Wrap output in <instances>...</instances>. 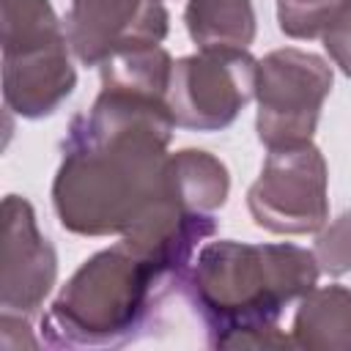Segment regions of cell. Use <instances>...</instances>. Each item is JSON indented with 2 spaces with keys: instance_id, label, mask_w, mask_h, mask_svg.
Listing matches in <instances>:
<instances>
[{
  "instance_id": "9c48e42d",
  "label": "cell",
  "mask_w": 351,
  "mask_h": 351,
  "mask_svg": "<svg viewBox=\"0 0 351 351\" xmlns=\"http://www.w3.org/2000/svg\"><path fill=\"white\" fill-rule=\"evenodd\" d=\"M69 41L3 52V99L22 118L52 115L74 90L77 71L69 60Z\"/></svg>"
},
{
  "instance_id": "ac0fdd59",
  "label": "cell",
  "mask_w": 351,
  "mask_h": 351,
  "mask_svg": "<svg viewBox=\"0 0 351 351\" xmlns=\"http://www.w3.org/2000/svg\"><path fill=\"white\" fill-rule=\"evenodd\" d=\"M291 346H293V337L280 332L277 324H269V326L230 332L214 348H291Z\"/></svg>"
},
{
  "instance_id": "3957f363",
  "label": "cell",
  "mask_w": 351,
  "mask_h": 351,
  "mask_svg": "<svg viewBox=\"0 0 351 351\" xmlns=\"http://www.w3.org/2000/svg\"><path fill=\"white\" fill-rule=\"evenodd\" d=\"M184 285L165 277L123 241L90 255L49 304L41 332L49 346H123L148 326L159 302Z\"/></svg>"
},
{
  "instance_id": "30bf717a",
  "label": "cell",
  "mask_w": 351,
  "mask_h": 351,
  "mask_svg": "<svg viewBox=\"0 0 351 351\" xmlns=\"http://www.w3.org/2000/svg\"><path fill=\"white\" fill-rule=\"evenodd\" d=\"M293 346L307 351H351V288L315 285L296 307Z\"/></svg>"
},
{
  "instance_id": "9a60e30c",
  "label": "cell",
  "mask_w": 351,
  "mask_h": 351,
  "mask_svg": "<svg viewBox=\"0 0 351 351\" xmlns=\"http://www.w3.org/2000/svg\"><path fill=\"white\" fill-rule=\"evenodd\" d=\"M343 0H277V25L288 38H321Z\"/></svg>"
},
{
  "instance_id": "277c9868",
  "label": "cell",
  "mask_w": 351,
  "mask_h": 351,
  "mask_svg": "<svg viewBox=\"0 0 351 351\" xmlns=\"http://www.w3.org/2000/svg\"><path fill=\"white\" fill-rule=\"evenodd\" d=\"M332 66L307 49L282 47L258 60L255 132L266 148L313 143L321 107L332 90Z\"/></svg>"
},
{
  "instance_id": "e0dca14e",
  "label": "cell",
  "mask_w": 351,
  "mask_h": 351,
  "mask_svg": "<svg viewBox=\"0 0 351 351\" xmlns=\"http://www.w3.org/2000/svg\"><path fill=\"white\" fill-rule=\"evenodd\" d=\"M321 41H324V49L329 52L332 63L346 77H351V0H343L335 22L326 27Z\"/></svg>"
},
{
  "instance_id": "6da1fadb",
  "label": "cell",
  "mask_w": 351,
  "mask_h": 351,
  "mask_svg": "<svg viewBox=\"0 0 351 351\" xmlns=\"http://www.w3.org/2000/svg\"><path fill=\"white\" fill-rule=\"evenodd\" d=\"M176 121L159 96L101 88L63 140L52 181L60 225L77 236H123L167 195L165 165Z\"/></svg>"
},
{
  "instance_id": "2e32d148",
  "label": "cell",
  "mask_w": 351,
  "mask_h": 351,
  "mask_svg": "<svg viewBox=\"0 0 351 351\" xmlns=\"http://www.w3.org/2000/svg\"><path fill=\"white\" fill-rule=\"evenodd\" d=\"M313 252L321 271L332 277L351 271V211H343L337 219L326 222L318 230Z\"/></svg>"
},
{
  "instance_id": "7c38bea8",
  "label": "cell",
  "mask_w": 351,
  "mask_h": 351,
  "mask_svg": "<svg viewBox=\"0 0 351 351\" xmlns=\"http://www.w3.org/2000/svg\"><path fill=\"white\" fill-rule=\"evenodd\" d=\"M186 33L197 49L241 47L255 41V8L252 0H189L184 11Z\"/></svg>"
},
{
  "instance_id": "ba28073f",
  "label": "cell",
  "mask_w": 351,
  "mask_h": 351,
  "mask_svg": "<svg viewBox=\"0 0 351 351\" xmlns=\"http://www.w3.org/2000/svg\"><path fill=\"white\" fill-rule=\"evenodd\" d=\"M58 280V255L38 230L33 206L19 195L3 197L0 236V304L3 310L33 315L52 293Z\"/></svg>"
},
{
  "instance_id": "5b68a950",
  "label": "cell",
  "mask_w": 351,
  "mask_h": 351,
  "mask_svg": "<svg viewBox=\"0 0 351 351\" xmlns=\"http://www.w3.org/2000/svg\"><path fill=\"white\" fill-rule=\"evenodd\" d=\"M258 60L241 47L197 49L173 63L167 107L178 129L219 132L255 99Z\"/></svg>"
},
{
  "instance_id": "7a4b0ae2",
  "label": "cell",
  "mask_w": 351,
  "mask_h": 351,
  "mask_svg": "<svg viewBox=\"0 0 351 351\" xmlns=\"http://www.w3.org/2000/svg\"><path fill=\"white\" fill-rule=\"evenodd\" d=\"M313 250L219 239L200 247L184 291L217 346L225 335L277 324L291 302L318 285Z\"/></svg>"
},
{
  "instance_id": "8fae6325",
  "label": "cell",
  "mask_w": 351,
  "mask_h": 351,
  "mask_svg": "<svg viewBox=\"0 0 351 351\" xmlns=\"http://www.w3.org/2000/svg\"><path fill=\"white\" fill-rule=\"evenodd\" d=\"M165 181L176 203L200 214H214L222 208L230 192V173L225 162L200 148L170 154L165 165Z\"/></svg>"
},
{
  "instance_id": "4fadbf2b",
  "label": "cell",
  "mask_w": 351,
  "mask_h": 351,
  "mask_svg": "<svg viewBox=\"0 0 351 351\" xmlns=\"http://www.w3.org/2000/svg\"><path fill=\"white\" fill-rule=\"evenodd\" d=\"M173 63L176 60L170 58V52L159 44L118 52L99 66L101 88L134 90V93H148V96L165 99L167 88H170Z\"/></svg>"
},
{
  "instance_id": "8992f818",
  "label": "cell",
  "mask_w": 351,
  "mask_h": 351,
  "mask_svg": "<svg viewBox=\"0 0 351 351\" xmlns=\"http://www.w3.org/2000/svg\"><path fill=\"white\" fill-rule=\"evenodd\" d=\"M326 184V159L313 143L269 148L261 176L247 189L250 217L280 236L318 233L329 222Z\"/></svg>"
},
{
  "instance_id": "5bb4252c",
  "label": "cell",
  "mask_w": 351,
  "mask_h": 351,
  "mask_svg": "<svg viewBox=\"0 0 351 351\" xmlns=\"http://www.w3.org/2000/svg\"><path fill=\"white\" fill-rule=\"evenodd\" d=\"M66 30L49 0H0L3 52L33 49L63 41Z\"/></svg>"
},
{
  "instance_id": "52a82bcc",
  "label": "cell",
  "mask_w": 351,
  "mask_h": 351,
  "mask_svg": "<svg viewBox=\"0 0 351 351\" xmlns=\"http://www.w3.org/2000/svg\"><path fill=\"white\" fill-rule=\"evenodd\" d=\"M63 30L82 66H101L118 52L162 44L170 14L162 0H71Z\"/></svg>"
}]
</instances>
